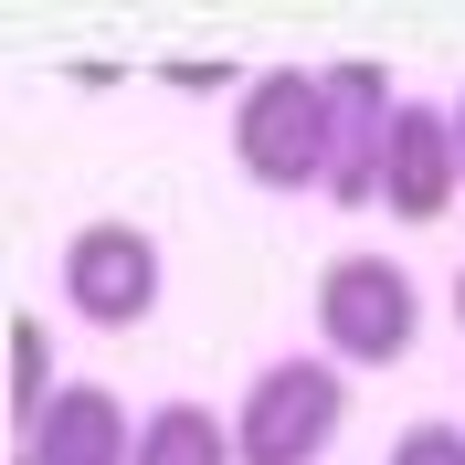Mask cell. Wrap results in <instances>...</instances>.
Returning a JSON list of instances; mask_svg holds the SVG:
<instances>
[{
  "instance_id": "obj_1",
  "label": "cell",
  "mask_w": 465,
  "mask_h": 465,
  "mask_svg": "<svg viewBox=\"0 0 465 465\" xmlns=\"http://www.w3.org/2000/svg\"><path fill=\"white\" fill-rule=\"evenodd\" d=\"M339 159V116H328V74L307 64H264L232 95V170L254 191H328Z\"/></svg>"
},
{
  "instance_id": "obj_2",
  "label": "cell",
  "mask_w": 465,
  "mask_h": 465,
  "mask_svg": "<svg viewBox=\"0 0 465 465\" xmlns=\"http://www.w3.org/2000/svg\"><path fill=\"white\" fill-rule=\"evenodd\" d=\"M349 423V371L339 360H264L232 402V455L243 465H318Z\"/></svg>"
},
{
  "instance_id": "obj_3",
  "label": "cell",
  "mask_w": 465,
  "mask_h": 465,
  "mask_svg": "<svg viewBox=\"0 0 465 465\" xmlns=\"http://www.w3.org/2000/svg\"><path fill=\"white\" fill-rule=\"evenodd\" d=\"M318 339L339 371H391L412 339H423V296L391 254H339L318 275Z\"/></svg>"
},
{
  "instance_id": "obj_4",
  "label": "cell",
  "mask_w": 465,
  "mask_h": 465,
  "mask_svg": "<svg viewBox=\"0 0 465 465\" xmlns=\"http://www.w3.org/2000/svg\"><path fill=\"white\" fill-rule=\"evenodd\" d=\"M159 232L148 223H85L74 243H64V307L85 328H138L148 307H159Z\"/></svg>"
},
{
  "instance_id": "obj_5",
  "label": "cell",
  "mask_w": 465,
  "mask_h": 465,
  "mask_svg": "<svg viewBox=\"0 0 465 465\" xmlns=\"http://www.w3.org/2000/svg\"><path fill=\"white\" fill-rule=\"evenodd\" d=\"M328 116H339V159H328V202L339 212H371L381 202V170H391V74L381 64H328Z\"/></svg>"
},
{
  "instance_id": "obj_6",
  "label": "cell",
  "mask_w": 465,
  "mask_h": 465,
  "mask_svg": "<svg viewBox=\"0 0 465 465\" xmlns=\"http://www.w3.org/2000/svg\"><path fill=\"white\" fill-rule=\"evenodd\" d=\"M465 191V148H455V106H402L391 116V170H381V212L391 223H444Z\"/></svg>"
},
{
  "instance_id": "obj_7",
  "label": "cell",
  "mask_w": 465,
  "mask_h": 465,
  "mask_svg": "<svg viewBox=\"0 0 465 465\" xmlns=\"http://www.w3.org/2000/svg\"><path fill=\"white\" fill-rule=\"evenodd\" d=\"M22 465H138V423L106 381H64V402L22 434Z\"/></svg>"
},
{
  "instance_id": "obj_8",
  "label": "cell",
  "mask_w": 465,
  "mask_h": 465,
  "mask_svg": "<svg viewBox=\"0 0 465 465\" xmlns=\"http://www.w3.org/2000/svg\"><path fill=\"white\" fill-rule=\"evenodd\" d=\"M138 465H243V455H232V423H223V412L159 402V412L138 423Z\"/></svg>"
},
{
  "instance_id": "obj_9",
  "label": "cell",
  "mask_w": 465,
  "mask_h": 465,
  "mask_svg": "<svg viewBox=\"0 0 465 465\" xmlns=\"http://www.w3.org/2000/svg\"><path fill=\"white\" fill-rule=\"evenodd\" d=\"M11 381H22V391H11V412H22V434H32V423L64 402V381H54V328H43V318L11 328Z\"/></svg>"
},
{
  "instance_id": "obj_10",
  "label": "cell",
  "mask_w": 465,
  "mask_h": 465,
  "mask_svg": "<svg viewBox=\"0 0 465 465\" xmlns=\"http://www.w3.org/2000/svg\"><path fill=\"white\" fill-rule=\"evenodd\" d=\"M391 465H465V423H412V434H391Z\"/></svg>"
},
{
  "instance_id": "obj_11",
  "label": "cell",
  "mask_w": 465,
  "mask_h": 465,
  "mask_svg": "<svg viewBox=\"0 0 465 465\" xmlns=\"http://www.w3.org/2000/svg\"><path fill=\"white\" fill-rule=\"evenodd\" d=\"M455 148H465V95H455Z\"/></svg>"
},
{
  "instance_id": "obj_12",
  "label": "cell",
  "mask_w": 465,
  "mask_h": 465,
  "mask_svg": "<svg viewBox=\"0 0 465 465\" xmlns=\"http://www.w3.org/2000/svg\"><path fill=\"white\" fill-rule=\"evenodd\" d=\"M455 328H465V275H455Z\"/></svg>"
}]
</instances>
